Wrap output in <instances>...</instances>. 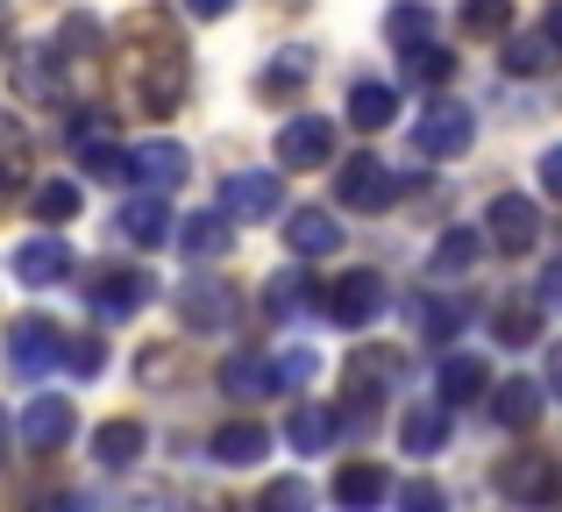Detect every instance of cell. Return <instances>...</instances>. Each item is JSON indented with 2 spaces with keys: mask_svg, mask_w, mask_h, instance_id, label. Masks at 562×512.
<instances>
[{
  "mask_svg": "<svg viewBox=\"0 0 562 512\" xmlns=\"http://www.w3.org/2000/svg\"><path fill=\"white\" fill-rule=\"evenodd\" d=\"M285 207V179L278 171H228L221 179V214L228 221H271Z\"/></svg>",
  "mask_w": 562,
  "mask_h": 512,
  "instance_id": "obj_5",
  "label": "cell"
},
{
  "mask_svg": "<svg viewBox=\"0 0 562 512\" xmlns=\"http://www.w3.org/2000/svg\"><path fill=\"white\" fill-rule=\"evenodd\" d=\"M0 50H8V22H0Z\"/></svg>",
  "mask_w": 562,
  "mask_h": 512,
  "instance_id": "obj_51",
  "label": "cell"
},
{
  "mask_svg": "<svg viewBox=\"0 0 562 512\" xmlns=\"http://www.w3.org/2000/svg\"><path fill=\"white\" fill-rule=\"evenodd\" d=\"M541 306H562V257L541 271Z\"/></svg>",
  "mask_w": 562,
  "mask_h": 512,
  "instance_id": "obj_46",
  "label": "cell"
},
{
  "mask_svg": "<svg viewBox=\"0 0 562 512\" xmlns=\"http://www.w3.org/2000/svg\"><path fill=\"white\" fill-rule=\"evenodd\" d=\"M86 299H93L100 320H136L143 306L157 299V277H150V271H128V263H122V271L108 263V271L93 277V292H86Z\"/></svg>",
  "mask_w": 562,
  "mask_h": 512,
  "instance_id": "obj_7",
  "label": "cell"
},
{
  "mask_svg": "<svg viewBox=\"0 0 562 512\" xmlns=\"http://www.w3.org/2000/svg\"><path fill=\"white\" fill-rule=\"evenodd\" d=\"M435 385H441V406H463V399H477V391L492 385V371H484V356H441Z\"/></svg>",
  "mask_w": 562,
  "mask_h": 512,
  "instance_id": "obj_23",
  "label": "cell"
},
{
  "mask_svg": "<svg viewBox=\"0 0 562 512\" xmlns=\"http://www.w3.org/2000/svg\"><path fill=\"white\" fill-rule=\"evenodd\" d=\"M179 250L192 257V263H214V257H228V214H186L179 221Z\"/></svg>",
  "mask_w": 562,
  "mask_h": 512,
  "instance_id": "obj_20",
  "label": "cell"
},
{
  "mask_svg": "<svg viewBox=\"0 0 562 512\" xmlns=\"http://www.w3.org/2000/svg\"><path fill=\"white\" fill-rule=\"evenodd\" d=\"M0 463H8V413H0Z\"/></svg>",
  "mask_w": 562,
  "mask_h": 512,
  "instance_id": "obj_50",
  "label": "cell"
},
{
  "mask_svg": "<svg viewBox=\"0 0 562 512\" xmlns=\"http://www.w3.org/2000/svg\"><path fill=\"white\" fill-rule=\"evenodd\" d=\"M441 434H449V413H441V399L406 406V420H398V442H406V456H435Z\"/></svg>",
  "mask_w": 562,
  "mask_h": 512,
  "instance_id": "obj_21",
  "label": "cell"
},
{
  "mask_svg": "<svg viewBox=\"0 0 562 512\" xmlns=\"http://www.w3.org/2000/svg\"><path fill=\"white\" fill-rule=\"evenodd\" d=\"M128 179L150 185V193H165V185L186 179V150L179 143H143V150H128Z\"/></svg>",
  "mask_w": 562,
  "mask_h": 512,
  "instance_id": "obj_18",
  "label": "cell"
},
{
  "mask_svg": "<svg viewBox=\"0 0 562 512\" xmlns=\"http://www.w3.org/2000/svg\"><path fill=\"white\" fill-rule=\"evenodd\" d=\"M406 57H413V79H427V86H441V79L456 71V57L435 50V43H427V50H406Z\"/></svg>",
  "mask_w": 562,
  "mask_h": 512,
  "instance_id": "obj_43",
  "label": "cell"
},
{
  "mask_svg": "<svg viewBox=\"0 0 562 512\" xmlns=\"http://www.w3.org/2000/svg\"><path fill=\"white\" fill-rule=\"evenodd\" d=\"M349 122L357 128H392L398 122V93L392 86H357V93H349Z\"/></svg>",
  "mask_w": 562,
  "mask_h": 512,
  "instance_id": "obj_29",
  "label": "cell"
},
{
  "mask_svg": "<svg viewBox=\"0 0 562 512\" xmlns=\"http://www.w3.org/2000/svg\"><path fill=\"white\" fill-rule=\"evenodd\" d=\"M541 193L562 200V143H555V150H541Z\"/></svg>",
  "mask_w": 562,
  "mask_h": 512,
  "instance_id": "obj_44",
  "label": "cell"
},
{
  "mask_svg": "<svg viewBox=\"0 0 562 512\" xmlns=\"http://www.w3.org/2000/svg\"><path fill=\"white\" fill-rule=\"evenodd\" d=\"M314 505V491H306V477H278V485H263L257 512H306Z\"/></svg>",
  "mask_w": 562,
  "mask_h": 512,
  "instance_id": "obj_36",
  "label": "cell"
},
{
  "mask_svg": "<svg viewBox=\"0 0 562 512\" xmlns=\"http://www.w3.org/2000/svg\"><path fill=\"white\" fill-rule=\"evenodd\" d=\"M456 328H463V306H420V334L427 342H449Z\"/></svg>",
  "mask_w": 562,
  "mask_h": 512,
  "instance_id": "obj_42",
  "label": "cell"
},
{
  "mask_svg": "<svg viewBox=\"0 0 562 512\" xmlns=\"http://www.w3.org/2000/svg\"><path fill=\"white\" fill-rule=\"evenodd\" d=\"M335 200H342L349 214H384L398 200V171L378 164V157H349V164L335 171Z\"/></svg>",
  "mask_w": 562,
  "mask_h": 512,
  "instance_id": "obj_2",
  "label": "cell"
},
{
  "mask_svg": "<svg viewBox=\"0 0 562 512\" xmlns=\"http://www.w3.org/2000/svg\"><path fill=\"white\" fill-rule=\"evenodd\" d=\"M285 242L300 257H335V250H342V228H335L328 207H292L285 214Z\"/></svg>",
  "mask_w": 562,
  "mask_h": 512,
  "instance_id": "obj_16",
  "label": "cell"
},
{
  "mask_svg": "<svg viewBox=\"0 0 562 512\" xmlns=\"http://www.w3.org/2000/svg\"><path fill=\"white\" fill-rule=\"evenodd\" d=\"M71 428H79V413H71V399H29L22 413V442L36 448V456H50V448L71 442Z\"/></svg>",
  "mask_w": 562,
  "mask_h": 512,
  "instance_id": "obj_13",
  "label": "cell"
},
{
  "mask_svg": "<svg viewBox=\"0 0 562 512\" xmlns=\"http://www.w3.org/2000/svg\"><path fill=\"white\" fill-rule=\"evenodd\" d=\"M555 385H562V356H555Z\"/></svg>",
  "mask_w": 562,
  "mask_h": 512,
  "instance_id": "obj_52",
  "label": "cell"
},
{
  "mask_svg": "<svg viewBox=\"0 0 562 512\" xmlns=\"http://www.w3.org/2000/svg\"><path fill=\"white\" fill-rule=\"evenodd\" d=\"M221 391H228V399H263V391H278V363L228 356V363H221Z\"/></svg>",
  "mask_w": 562,
  "mask_h": 512,
  "instance_id": "obj_22",
  "label": "cell"
},
{
  "mask_svg": "<svg viewBox=\"0 0 562 512\" xmlns=\"http://www.w3.org/2000/svg\"><path fill=\"white\" fill-rule=\"evenodd\" d=\"M555 65V43L549 36H506V71H520V79H535V71Z\"/></svg>",
  "mask_w": 562,
  "mask_h": 512,
  "instance_id": "obj_33",
  "label": "cell"
},
{
  "mask_svg": "<svg viewBox=\"0 0 562 512\" xmlns=\"http://www.w3.org/2000/svg\"><path fill=\"white\" fill-rule=\"evenodd\" d=\"M306 377H314V356H306V349H300V356H285V363H278V385H306Z\"/></svg>",
  "mask_w": 562,
  "mask_h": 512,
  "instance_id": "obj_45",
  "label": "cell"
},
{
  "mask_svg": "<svg viewBox=\"0 0 562 512\" xmlns=\"http://www.w3.org/2000/svg\"><path fill=\"white\" fill-rule=\"evenodd\" d=\"M79 157H86V171H93V179H108V185L128 179V150H114V143H86Z\"/></svg>",
  "mask_w": 562,
  "mask_h": 512,
  "instance_id": "obj_39",
  "label": "cell"
},
{
  "mask_svg": "<svg viewBox=\"0 0 562 512\" xmlns=\"http://www.w3.org/2000/svg\"><path fill=\"white\" fill-rule=\"evenodd\" d=\"M93 456L108 463V470H128V463L143 456V420H108V428L93 434Z\"/></svg>",
  "mask_w": 562,
  "mask_h": 512,
  "instance_id": "obj_25",
  "label": "cell"
},
{
  "mask_svg": "<svg viewBox=\"0 0 562 512\" xmlns=\"http://www.w3.org/2000/svg\"><path fill=\"white\" fill-rule=\"evenodd\" d=\"M306 306V277H271V292H263V314L271 320H292Z\"/></svg>",
  "mask_w": 562,
  "mask_h": 512,
  "instance_id": "obj_38",
  "label": "cell"
},
{
  "mask_svg": "<svg viewBox=\"0 0 562 512\" xmlns=\"http://www.w3.org/2000/svg\"><path fill=\"white\" fill-rule=\"evenodd\" d=\"M14 86H22L29 100H57V86H65V65H57L50 50H22V57H14Z\"/></svg>",
  "mask_w": 562,
  "mask_h": 512,
  "instance_id": "obj_26",
  "label": "cell"
},
{
  "mask_svg": "<svg viewBox=\"0 0 562 512\" xmlns=\"http://www.w3.org/2000/svg\"><path fill=\"white\" fill-rule=\"evenodd\" d=\"M477 143V122H470L463 100H435V107L413 122V150L420 157H463Z\"/></svg>",
  "mask_w": 562,
  "mask_h": 512,
  "instance_id": "obj_4",
  "label": "cell"
},
{
  "mask_svg": "<svg viewBox=\"0 0 562 512\" xmlns=\"http://www.w3.org/2000/svg\"><path fill=\"white\" fill-rule=\"evenodd\" d=\"M263 456H271V428H257V420H228L214 434V463H228V470H249Z\"/></svg>",
  "mask_w": 562,
  "mask_h": 512,
  "instance_id": "obj_19",
  "label": "cell"
},
{
  "mask_svg": "<svg viewBox=\"0 0 562 512\" xmlns=\"http://www.w3.org/2000/svg\"><path fill=\"white\" fill-rule=\"evenodd\" d=\"M549 43H562V0L549 8Z\"/></svg>",
  "mask_w": 562,
  "mask_h": 512,
  "instance_id": "obj_49",
  "label": "cell"
},
{
  "mask_svg": "<svg viewBox=\"0 0 562 512\" xmlns=\"http://www.w3.org/2000/svg\"><path fill=\"white\" fill-rule=\"evenodd\" d=\"M384 277L378 271H342L328 292H321V306H328V320H342V328H371V320L384 314Z\"/></svg>",
  "mask_w": 562,
  "mask_h": 512,
  "instance_id": "obj_6",
  "label": "cell"
},
{
  "mask_svg": "<svg viewBox=\"0 0 562 512\" xmlns=\"http://www.w3.org/2000/svg\"><path fill=\"white\" fill-rule=\"evenodd\" d=\"M392 385H398V349H384V342H363V349H349V356H342V391H349V399L378 406Z\"/></svg>",
  "mask_w": 562,
  "mask_h": 512,
  "instance_id": "obj_10",
  "label": "cell"
},
{
  "mask_svg": "<svg viewBox=\"0 0 562 512\" xmlns=\"http://www.w3.org/2000/svg\"><path fill=\"white\" fill-rule=\"evenodd\" d=\"M143 36H150V50H136L122 65V93H128L136 114H171L179 93H186V43L165 36L157 22H143Z\"/></svg>",
  "mask_w": 562,
  "mask_h": 512,
  "instance_id": "obj_1",
  "label": "cell"
},
{
  "mask_svg": "<svg viewBox=\"0 0 562 512\" xmlns=\"http://www.w3.org/2000/svg\"><path fill=\"white\" fill-rule=\"evenodd\" d=\"M29 207H36V221H71V214H79V185L71 179H43L36 193H29Z\"/></svg>",
  "mask_w": 562,
  "mask_h": 512,
  "instance_id": "obj_32",
  "label": "cell"
},
{
  "mask_svg": "<svg viewBox=\"0 0 562 512\" xmlns=\"http://www.w3.org/2000/svg\"><path fill=\"white\" fill-rule=\"evenodd\" d=\"M498 491L520 505H555L562 499V463L541 456V448H527V456H513L506 470H498Z\"/></svg>",
  "mask_w": 562,
  "mask_h": 512,
  "instance_id": "obj_9",
  "label": "cell"
},
{
  "mask_svg": "<svg viewBox=\"0 0 562 512\" xmlns=\"http://www.w3.org/2000/svg\"><path fill=\"white\" fill-rule=\"evenodd\" d=\"M179 320L192 334H228V320H235V292L228 285H214V277H186L179 285Z\"/></svg>",
  "mask_w": 562,
  "mask_h": 512,
  "instance_id": "obj_11",
  "label": "cell"
},
{
  "mask_svg": "<svg viewBox=\"0 0 562 512\" xmlns=\"http://www.w3.org/2000/svg\"><path fill=\"white\" fill-rule=\"evenodd\" d=\"M492 413L506 420V428H535V420H541V385H527V377H513V385H498Z\"/></svg>",
  "mask_w": 562,
  "mask_h": 512,
  "instance_id": "obj_28",
  "label": "cell"
},
{
  "mask_svg": "<svg viewBox=\"0 0 562 512\" xmlns=\"http://www.w3.org/2000/svg\"><path fill=\"white\" fill-rule=\"evenodd\" d=\"M14 277H22V285H57V277H71V250L57 236H36V242H22V250H14Z\"/></svg>",
  "mask_w": 562,
  "mask_h": 512,
  "instance_id": "obj_17",
  "label": "cell"
},
{
  "mask_svg": "<svg viewBox=\"0 0 562 512\" xmlns=\"http://www.w3.org/2000/svg\"><path fill=\"white\" fill-rule=\"evenodd\" d=\"M328 157H335L328 114H285V128H278V171H321Z\"/></svg>",
  "mask_w": 562,
  "mask_h": 512,
  "instance_id": "obj_3",
  "label": "cell"
},
{
  "mask_svg": "<svg viewBox=\"0 0 562 512\" xmlns=\"http://www.w3.org/2000/svg\"><path fill=\"white\" fill-rule=\"evenodd\" d=\"M114 228H122V236L136 242V250H157V242H179V221H171V207H165V200H150V193H143V200H128V207H122V221H114Z\"/></svg>",
  "mask_w": 562,
  "mask_h": 512,
  "instance_id": "obj_15",
  "label": "cell"
},
{
  "mask_svg": "<svg viewBox=\"0 0 562 512\" xmlns=\"http://www.w3.org/2000/svg\"><path fill=\"white\" fill-rule=\"evenodd\" d=\"M535 334H541V299H506V306H498V342L527 349Z\"/></svg>",
  "mask_w": 562,
  "mask_h": 512,
  "instance_id": "obj_31",
  "label": "cell"
},
{
  "mask_svg": "<svg viewBox=\"0 0 562 512\" xmlns=\"http://www.w3.org/2000/svg\"><path fill=\"white\" fill-rule=\"evenodd\" d=\"M427 29H435V14H427L420 0H406V8L384 14V36H392L398 50H427Z\"/></svg>",
  "mask_w": 562,
  "mask_h": 512,
  "instance_id": "obj_30",
  "label": "cell"
},
{
  "mask_svg": "<svg viewBox=\"0 0 562 512\" xmlns=\"http://www.w3.org/2000/svg\"><path fill=\"white\" fill-rule=\"evenodd\" d=\"M306 71H314V65H306V50H285L271 71H263V93H300V86H306Z\"/></svg>",
  "mask_w": 562,
  "mask_h": 512,
  "instance_id": "obj_37",
  "label": "cell"
},
{
  "mask_svg": "<svg viewBox=\"0 0 562 512\" xmlns=\"http://www.w3.org/2000/svg\"><path fill=\"white\" fill-rule=\"evenodd\" d=\"M186 8H192V14H200V22H214V14H228V8H235V0H186Z\"/></svg>",
  "mask_w": 562,
  "mask_h": 512,
  "instance_id": "obj_47",
  "label": "cell"
},
{
  "mask_svg": "<svg viewBox=\"0 0 562 512\" xmlns=\"http://www.w3.org/2000/svg\"><path fill=\"white\" fill-rule=\"evenodd\" d=\"M484 228H492V242L506 257H527L541 242V214H535V200H520V193H498L492 214H484Z\"/></svg>",
  "mask_w": 562,
  "mask_h": 512,
  "instance_id": "obj_12",
  "label": "cell"
},
{
  "mask_svg": "<svg viewBox=\"0 0 562 512\" xmlns=\"http://www.w3.org/2000/svg\"><path fill=\"white\" fill-rule=\"evenodd\" d=\"M513 0H463V36H506Z\"/></svg>",
  "mask_w": 562,
  "mask_h": 512,
  "instance_id": "obj_35",
  "label": "cell"
},
{
  "mask_svg": "<svg viewBox=\"0 0 562 512\" xmlns=\"http://www.w3.org/2000/svg\"><path fill=\"white\" fill-rule=\"evenodd\" d=\"M22 185H29V136L0 114V207H8Z\"/></svg>",
  "mask_w": 562,
  "mask_h": 512,
  "instance_id": "obj_24",
  "label": "cell"
},
{
  "mask_svg": "<svg viewBox=\"0 0 562 512\" xmlns=\"http://www.w3.org/2000/svg\"><path fill=\"white\" fill-rule=\"evenodd\" d=\"M36 512H86V505H79V499H43Z\"/></svg>",
  "mask_w": 562,
  "mask_h": 512,
  "instance_id": "obj_48",
  "label": "cell"
},
{
  "mask_svg": "<svg viewBox=\"0 0 562 512\" xmlns=\"http://www.w3.org/2000/svg\"><path fill=\"white\" fill-rule=\"evenodd\" d=\"M65 342L71 334H57V320H36V314H22L8 328V371L14 377H36V371H50L57 356H65Z\"/></svg>",
  "mask_w": 562,
  "mask_h": 512,
  "instance_id": "obj_8",
  "label": "cell"
},
{
  "mask_svg": "<svg viewBox=\"0 0 562 512\" xmlns=\"http://www.w3.org/2000/svg\"><path fill=\"white\" fill-rule=\"evenodd\" d=\"M65 363H71L79 377H100V363H108V349H100V334H71V342H65Z\"/></svg>",
  "mask_w": 562,
  "mask_h": 512,
  "instance_id": "obj_41",
  "label": "cell"
},
{
  "mask_svg": "<svg viewBox=\"0 0 562 512\" xmlns=\"http://www.w3.org/2000/svg\"><path fill=\"white\" fill-rule=\"evenodd\" d=\"M398 512H449V499H441V485H427V477H413V485L392 491Z\"/></svg>",
  "mask_w": 562,
  "mask_h": 512,
  "instance_id": "obj_40",
  "label": "cell"
},
{
  "mask_svg": "<svg viewBox=\"0 0 562 512\" xmlns=\"http://www.w3.org/2000/svg\"><path fill=\"white\" fill-rule=\"evenodd\" d=\"M285 442L300 448V456H321V448L335 442V413L328 406H300V413L285 420Z\"/></svg>",
  "mask_w": 562,
  "mask_h": 512,
  "instance_id": "obj_27",
  "label": "cell"
},
{
  "mask_svg": "<svg viewBox=\"0 0 562 512\" xmlns=\"http://www.w3.org/2000/svg\"><path fill=\"white\" fill-rule=\"evenodd\" d=\"M477 250H484V242L470 236V228H449V236L435 242V277H456V271H470V263H477Z\"/></svg>",
  "mask_w": 562,
  "mask_h": 512,
  "instance_id": "obj_34",
  "label": "cell"
},
{
  "mask_svg": "<svg viewBox=\"0 0 562 512\" xmlns=\"http://www.w3.org/2000/svg\"><path fill=\"white\" fill-rule=\"evenodd\" d=\"M392 491L398 485L378 470V463H342V470H335V505H342V512H378Z\"/></svg>",
  "mask_w": 562,
  "mask_h": 512,
  "instance_id": "obj_14",
  "label": "cell"
}]
</instances>
